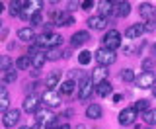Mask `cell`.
I'll return each mask as SVG.
<instances>
[{
	"instance_id": "obj_1",
	"label": "cell",
	"mask_w": 156,
	"mask_h": 129,
	"mask_svg": "<svg viewBox=\"0 0 156 129\" xmlns=\"http://www.w3.org/2000/svg\"><path fill=\"white\" fill-rule=\"evenodd\" d=\"M94 57H96V61L100 63V67H109V64H113L115 59H117L115 51H111V49H107V47H100L94 53Z\"/></svg>"
},
{
	"instance_id": "obj_2",
	"label": "cell",
	"mask_w": 156,
	"mask_h": 129,
	"mask_svg": "<svg viewBox=\"0 0 156 129\" xmlns=\"http://www.w3.org/2000/svg\"><path fill=\"white\" fill-rule=\"evenodd\" d=\"M35 120H37L39 125L45 127V125H53V123H55V120H57V116H55L51 110H47V108H45V110H41V108H39V110L35 112Z\"/></svg>"
},
{
	"instance_id": "obj_3",
	"label": "cell",
	"mask_w": 156,
	"mask_h": 129,
	"mask_svg": "<svg viewBox=\"0 0 156 129\" xmlns=\"http://www.w3.org/2000/svg\"><path fill=\"white\" fill-rule=\"evenodd\" d=\"M104 45L107 49H111V51H115V49L121 45V33L117 31V29H109L104 37Z\"/></svg>"
},
{
	"instance_id": "obj_4",
	"label": "cell",
	"mask_w": 156,
	"mask_h": 129,
	"mask_svg": "<svg viewBox=\"0 0 156 129\" xmlns=\"http://www.w3.org/2000/svg\"><path fill=\"white\" fill-rule=\"evenodd\" d=\"M136 116H139V112H136L133 106H131V108H125V110L119 113V125H123V127L133 125L135 120H136Z\"/></svg>"
},
{
	"instance_id": "obj_5",
	"label": "cell",
	"mask_w": 156,
	"mask_h": 129,
	"mask_svg": "<svg viewBox=\"0 0 156 129\" xmlns=\"http://www.w3.org/2000/svg\"><path fill=\"white\" fill-rule=\"evenodd\" d=\"M92 92H94V82H92V78H84V80L78 84V98H80V100H88V98L92 96Z\"/></svg>"
},
{
	"instance_id": "obj_6",
	"label": "cell",
	"mask_w": 156,
	"mask_h": 129,
	"mask_svg": "<svg viewBox=\"0 0 156 129\" xmlns=\"http://www.w3.org/2000/svg\"><path fill=\"white\" fill-rule=\"evenodd\" d=\"M41 100L45 102V106L47 108H57V106H61V94L55 92V90H45L43 92V96H41Z\"/></svg>"
},
{
	"instance_id": "obj_7",
	"label": "cell",
	"mask_w": 156,
	"mask_h": 129,
	"mask_svg": "<svg viewBox=\"0 0 156 129\" xmlns=\"http://www.w3.org/2000/svg\"><path fill=\"white\" fill-rule=\"evenodd\" d=\"M20 121V110H16V108H10V110L2 116V123L4 127H16V123Z\"/></svg>"
},
{
	"instance_id": "obj_8",
	"label": "cell",
	"mask_w": 156,
	"mask_h": 129,
	"mask_svg": "<svg viewBox=\"0 0 156 129\" xmlns=\"http://www.w3.org/2000/svg\"><path fill=\"white\" fill-rule=\"evenodd\" d=\"M131 12V4L129 2H111V14L117 18H127Z\"/></svg>"
},
{
	"instance_id": "obj_9",
	"label": "cell",
	"mask_w": 156,
	"mask_h": 129,
	"mask_svg": "<svg viewBox=\"0 0 156 129\" xmlns=\"http://www.w3.org/2000/svg\"><path fill=\"white\" fill-rule=\"evenodd\" d=\"M156 82V74L154 72H143L139 78H136V86L139 88H154Z\"/></svg>"
},
{
	"instance_id": "obj_10",
	"label": "cell",
	"mask_w": 156,
	"mask_h": 129,
	"mask_svg": "<svg viewBox=\"0 0 156 129\" xmlns=\"http://www.w3.org/2000/svg\"><path fill=\"white\" fill-rule=\"evenodd\" d=\"M74 18L68 16V12H53V26H72Z\"/></svg>"
},
{
	"instance_id": "obj_11",
	"label": "cell",
	"mask_w": 156,
	"mask_h": 129,
	"mask_svg": "<svg viewBox=\"0 0 156 129\" xmlns=\"http://www.w3.org/2000/svg\"><path fill=\"white\" fill-rule=\"evenodd\" d=\"M22 110L26 112V113H35L39 110V98L37 96H27L26 100H23Z\"/></svg>"
},
{
	"instance_id": "obj_12",
	"label": "cell",
	"mask_w": 156,
	"mask_h": 129,
	"mask_svg": "<svg viewBox=\"0 0 156 129\" xmlns=\"http://www.w3.org/2000/svg\"><path fill=\"white\" fill-rule=\"evenodd\" d=\"M139 14H140V18L143 20H154V16H156V10L152 8V4H148V2H143L139 6Z\"/></svg>"
},
{
	"instance_id": "obj_13",
	"label": "cell",
	"mask_w": 156,
	"mask_h": 129,
	"mask_svg": "<svg viewBox=\"0 0 156 129\" xmlns=\"http://www.w3.org/2000/svg\"><path fill=\"white\" fill-rule=\"evenodd\" d=\"M144 33V26L143 24H133L129 29L125 31V37L127 39H136V37H140Z\"/></svg>"
},
{
	"instance_id": "obj_14",
	"label": "cell",
	"mask_w": 156,
	"mask_h": 129,
	"mask_svg": "<svg viewBox=\"0 0 156 129\" xmlns=\"http://www.w3.org/2000/svg\"><path fill=\"white\" fill-rule=\"evenodd\" d=\"M88 26H90L92 29H105V26H107V18H104V16H94V18H90L88 20Z\"/></svg>"
},
{
	"instance_id": "obj_15",
	"label": "cell",
	"mask_w": 156,
	"mask_h": 129,
	"mask_svg": "<svg viewBox=\"0 0 156 129\" xmlns=\"http://www.w3.org/2000/svg\"><path fill=\"white\" fill-rule=\"evenodd\" d=\"M10 110V94L4 86H0V112L6 113Z\"/></svg>"
},
{
	"instance_id": "obj_16",
	"label": "cell",
	"mask_w": 156,
	"mask_h": 129,
	"mask_svg": "<svg viewBox=\"0 0 156 129\" xmlns=\"http://www.w3.org/2000/svg\"><path fill=\"white\" fill-rule=\"evenodd\" d=\"M72 47H78V45H84V43L90 41V33L88 31H76L74 35H72Z\"/></svg>"
},
{
	"instance_id": "obj_17",
	"label": "cell",
	"mask_w": 156,
	"mask_h": 129,
	"mask_svg": "<svg viewBox=\"0 0 156 129\" xmlns=\"http://www.w3.org/2000/svg\"><path fill=\"white\" fill-rule=\"evenodd\" d=\"M105 76H107V68L105 67H98V68H94V72H92V82L94 84H101L105 80Z\"/></svg>"
},
{
	"instance_id": "obj_18",
	"label": "cell",
	"mask_w": 156,
	"mask_h": 129,
	"mask_svg": "<svg viewBox=\"0 0 156 129\" xmlns=\"http://www.w3.org/2000/svg\"><path fill=\"white\" fill-rule=\"evenodd\" d=\"M47 61V55H45V51H35V53H31V64L35 68H41L43 64H45Z\"/></svg>"
},
{
	"instance_id": "obj_19",
	"label": "cell",
	"mask_w": 156,
	"mask_h": 129,
	"mask_svg": "<svg viewBox=\"0 0 156 129\" xmlns=\"http://www.w3.org/2000/svg\"><path fill=\"white\" fill-rule=\"evenodd\" d=\"M86 117H90V120H100V117H101L100 104H90V106L86 108Z\"/></svg>"
},
{
	"instance_id": "obj_20",
	"label": "cell",
	"mask_w": 156,
	"mask_h": 129,
	"mask_svg": "<svg viewBox=\"0 0 156 129\" xmlns=\"http://www.w3.org/2000/svg\"><path fill=\"white\" fill-rule=\"evenodd\" d=\"M18 37H20V41H31V43H33V39H35L33 28H22V29L18 31Z\"/></svg>"
},
{
	"instance_id": "obj_21",
	"label": "cell",
	"mask_w": 156,
	"mask_h": 129,
	"mask_svg": "<svg viewBox=\"0 0 156 129\" xmlns=\"http://www.w3.org/2000/svg\"><path fill=\"white\" fill-rule=\"evenodd\" d=\"M111 92H113V86H111V82H109V80H104L101 84H98V94H100L101 98L109 96Z\"/></svg>"
},
{
	"instance_id": "obj_22",
	"label": "cell",
	"mask_w": 156,
	"mask_h": 129,
	"mask_svg": "<svg viewBox=\"0 0 156 129\" xmlns=\"http://www.w3.org/2000/svg\"><path fill=\"white\" fill-rule=\"evenodd\" d=\"M45 55H47L49 61H57V59H61L62 55H65V51H62L61 47H51V49L45 51Z\"/></svg>"
},
{
	"instance_id": "obj_23",
	"label": "cell",
	"mask_w": 156,
	"mask_h": 129,
	"mask_svg": "<svg viewBox=\"0 0 156 129\" xmlns=\"http://www.w3.org/2000/svg\"><path fill=\"white\" fill-rule=\"evenodd\" d=\"M98 10H100V16L107 18V14H111V2H107V0H100V2H96Z\"/></svg>"
},
{
	"instance_id": "obj_24",
	"label": "cell",
	"mask_w": 156,
	"mask_h": 129,
	"mask_svg": "<svg viewBox=\"0 0 156 129\" xmlns=\"http://www.w3.org/2000/svg\"><path fill=\"white\" fill-rule=\"evenodd\" d=\"M58 80H61V72L55 71V72H51V74L47 76V82H45V84H47L49 90H53V88H55L57 84H58Z\"/></svg>"
},
{
	"instance_id": "obj_25",
	"label": "cell",
	"mask_w": 156,
	"mask_h": 129,
	"mask_svg": "<svg viewBox=\"0 0 156 129\" xmlns=\"http://www.w3.org/2000/svg\"><path fill=\"white\" fill-rule=\"evenodd\" d=\"M143 121L146 123V125H156V110H146L143 113Z\"/></svg>"
},
{
	"instance_id": "obj_26",
	"label": "cell",
	"mask_w": 156,
	"mask_h": 129,
	"mask_svg": "<svg viewBox=\"0 0 156 129\" xmlns=\"http://www.w3.org/2000/svg\"><path fill=\"white\" fill-rule=\"evenodd\" d=\"M31 67V57H27V55H23V57H18V61H16V68H20V71H26V68Z\"/></svg>"
},
{
	"instance_id": "obj_27",
	"label": "cell",
	"mask_w": 156,
	"mask_h": 129,
	"mask_svg": "<svg viewBox=\"0 0 156 129\" xmlns=\"http://www.w3.org/2000/svg\"><path fill=\"white\" fill-rule=\"evenodd\" d=\"M74 88H76V82L74 80H65L61 84V92L65 94V96H70L72 92H74Z\"/></svg>"
},
{
	"instance_id": "obj_28",
	"label": "cell",
	"mask_w": 156,
	"mask_h": 129,
	"mask_svg": "<svg viewBox=\"0 0 156 129\" xmlns=\"http://www.w3.org/2000/svg\"><path fill=\"white\" fill-rule=\"evenodd\" d=\"M26 4L27 2H12L10 4V14H12V16H20V12L26 8Z\"/></svg>"
},
{
	"instance_id": "obj_29",
	"label": "cell",
	"mask_w": 156,
	"mask_h": 129,
	"mask_svg": "<svg viewBox=\"0 0 156 129\" xmlns=\"http://www.w3.org/2000/svg\"><path fill=\"white\" fill-rule=\"evenodd\" d=\"M121 80H123V82H133L135 80L133 68H123V71H121Z\"/></svg>"
},
{
	"instance_id": "obj_30",
	"label": "cell",
	"mask_w": 156,
	"mask_h": 129,
	"mask_svg": "<svg viewBox=\"0 0 156 129\" xmlns=\"http://www.w3.org/2000/svg\"><path fill=\"white\" fill-rule=\"evenodd\" d=\"M8 68H12V59L6 57V55H2V57H0V72H6Z\"/></svg>"
},
{
	"instance_id": "obj_31",
	"label": "cell",
	"mask_w": 156,
	"mask_h": 129,
	"mask_svg": "<svg viewBox=\"0 0 156 129\" xmlns=\"http://www.w3.org/2000/svg\"><path fill=\"white\" fill-rule=\"evenodd\" d=\"M133 108H135L136 112H143V113H144L146 110H148V100H139V102H135Z\"/></svg>"
},
{
	"instance_id": "obj_32",
	"label": "cell",
	"mask_w": 156,
	"mask_h": 129,
	"mask_svg": "<svg viewBox=\"0 0 156 129\" xmlns=\"http://www.w3.org/2000/svg\"><path fill=\"white\" fill-rule=\"evenodd\" d=\"M78 61H80V64H88L92 61V53L90 51H82L80 55H78Z\"/></svg>"
},
{
	"instance_id": "obj_33",
	"label": "cell",
	"mask_w": 156,
	"mask_h": 129,
	"mask_svg": "<svg viewBox=\"0 0 156 129\" xmlns=\"http://www.w3.org/2000/svg\"><path fill=\"white\" fill-rule=\"evenodd\" d=\"M16 80V71L14 68H8L6 72H4V82H14Z\"/></svg>"
},
{
	"instance_id": "obj_34",
	"label": "cell",
	"mask_w": 156,
	"mask_h": 129,
	"mask_svg": "<svg viewBox=\"0 0 156 129\" xmlns=\"http://www.w3.org/2000/svg\"><path fill=\"white\" fill-rule=\"evenodd\" d=\"M152 67H154V61H152V59H144V61H143L144 72H152Z\"/></svg>"
},
{
	"instance_id": "obj_35",
	"label": "cell",
	"mask_w": 156,
	"mask_h": 129,
	"mask_svg": "<svg viewBox=\"0 0 156 129\" xmlns=\"http://www.w3.org/2000/svg\"><path fill=\"white\" fill-rule=\"evenodd\" d=\"M29 22H31V28H33V26H41V24H43V16H41V12L35 14V16L29 20Z\"/></svg>"
},
{
	"instance_id": "obj_36",
	"label": "cell",
	"mask_w": 156,
	"mask_h": 129,
	"mask_svg": "<svg viewBox=\"0 0 156 129\" xmlns=\"http://www.w3.org/2000/svg\"><path fill=\"white\" fill-rule=\"evenodd\" d=\"M154 29H156V24H154V20L146 22V26H144V31H154Z\"/></svg>"
},
{
	"instance_id": "obj_37",
	"label": "cell",
	"mask_w": 156,
	"mask_h": 129,
	"mask_svg": "<svg viewBox=\"0 0 156 129\" xmlns=\"http://www.w3.org/2000/svg\"><path fill=\"white\" fill-rule=\"evenodd\" d=\"M80 6L84 8V10H90V8H94V2H92V0H84V2H82Z\"/></svg>"
},
{
	"instance_id": "obj_38",
	"label": "cell",
	"mask_w": 156,
	"mask_h": 129,
	"mask_svg": "<svg viewBox=\"0 0 156 129\" xmlns=\"http://www.w3.org/2000/svg\"><path fill=\"white\" fill-rule=\"evenodd\" d=\"M113 102H121V94H115V96H113Z\"/></svg>"
},
{
	"instance_id": "obj_39",
	"label": "cell",
	"mask_w": 156,
	"mask_h": 129,
	"mask_svg": "<svg viewBox=\"0 0 156 129\" xmlns=\"http://www.w3.org/2000/svg\"><path fill=\"white\" fill-rule=\"evenodd\" d=\"M76 129H88L86 125H82V123H80V125H76Z\"/></svg>"
},
{
	"instance_id": "obj_40",
	"label": "cell",
	"mask_w": 156,
	"mask_h": 129,
	"mask_svg": "<svg viewBox=\"0 0 156 129\" xmlns=\"http://www.w3.org/2000/svg\"><path fill=\"white\" fill-rule=\"evenodd\" d=\"M2 10H4V4H2V2H0V14H2Z\"/></svg>"
},
{
	"instance_id": "obj_41",
	"label": "cell",
	"mask_w": 156,
	"mask_h": 129,
	"mask_svg": "<svg viewBox=\"0 0 156 129\" xmlns=\"http://www.w3.org/2000/svg\"><path fill=\"white\" fill-rule=\"evenodd\" d=\"M152 96H154V98H156V88H152Z\"/></svg>"
},
{
	"instance_id": "obj_42",
	"label": "cell",
	"mask_w": 156,
	"mask_h": 129,
	"mask_svg": "<svg viewBox=\"0 0 156 129\" xmlns=\"http://www.w3.org/2000/svg\"><path fill=\"white\" fill-rule=\"evenodd\" d=\"M35 129H45V127H43V125H37V127H35Z\"/></svg>"
},
{
	"instance_id": "obj_43",
	"label": "cell",
	"mask_w": 156,
	"mask_h": 129,
	"mask_svg": "<svg viewBox=\"0 0 156 129\" xmlns=\"http://www.w3.org/2000/svg\"><path fill=\"white\" fill-rule=\"evenodd\" d=\"M20 129H31V127H20Z\"/></svg>"
},
{
	"instance_id": "obj_44",
	"label": "cell",
	"mask_w": 156,
	"mask_h": 129,
	"mask_svg": "<svg viewBox=\"0 0 156 129\" xmlns=\"http://www.w3.org/2000/svg\"><path fill=\"white\" fill-rule=\"evenodd\" d=\"M154 47H156V45H154Z\"/></svg>"
}]
</instances>
